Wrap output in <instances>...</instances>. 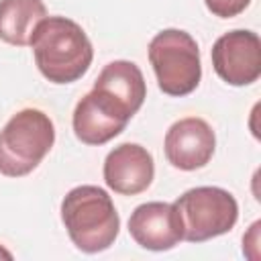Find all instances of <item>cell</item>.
<instances>
[{"label": "cell", "mask_w": 261, "mask_h": 261, "mask_svg": "<svg viewBox=\"0 0 261 261\" xmlns=\"http://www.w3.org/2000/svg\"><path fill=\"white\" fill-rule=\"evenodd\" d=\"M149 63L167 96H188L202 80L198 43L181 29H163L149 41Z\"/></svg>", "instance_id": "277c9868"}, {"label": "cell", "mask_w": 261, "mask_h": 261, "mask_svg": "<svg viewBox=\"0 0 261 261\" xmlns=\"http://www.w3.org/2000/svg\"><path fill=\"white\" fill-rule=\"evenodd\" d=\"M206 8L218 18H232L247 10L251 0H204Z\"/></svg>", "instance_id": "4fadbf2b"}, {"label": "cell", "mask_w": 261, "mask_h": 261, "mask_svg": "<svg viewBox=\"0 0 261 261\" xmlns=\"http://www.w3.org/2000/svg\"><path fill=\"white\" fill-rule=\"evenodd\" d=\"M114 108H118L128 120L141 110L147 98V84L137 63L126 59L110 61L98 73L94 88Z\"/></svg>", "instance_id": "30bf717a"}, {"label": "cell", "mask_w": 261, "mask_h": 261, "mask_svg": "<svg viewBox=\"0 0 261 261\" xmlns=\"http://www.w3.org/2000/svg\"><path fill=\"white\" fill-rule=\"evenodd\" d=\"M45 16L43 0H0V39L14 47H27Z\"/></svg>", "instance_id": "7c38bea8"}, {"label": "cell", "mask_w": 261, "mask_h": 261, "mask_svg": "<svg viewBox=\"0 0 261 261\" xmlns=\"http://www.w3.org/2000/svg\"><path fill=\"white\" fill-rule=\"evenodd\" d=\"M61 222L71 243L82 253L110 249L120 230V216L106 190L100 186H75L61 200Z\"/></svg>", "instance_id": "7a4b0ae2"}, {"label": "cell", "mask_w": 261, "mask_h": 261, "mask_svg": "<svg viewBox=\"0 0 261 261\" xmlns=\"http://www.w3.org/2000/svg\"><path fill=\"white\" fill-rule=\"evenodd\" d=\"M216 149V135L212 126L198 116H186L175 120L163 139V151L167 161L181 171H194L212 159Z\"/></svg>", "instance_id": "52a82bcc"}, {"label": "cell", "mask_w": 261, "mask_h": 261, "mask_svg": "<svg viewBox=\"0 0 261 261\" xmlns=\"http://www.w3.org/2000/svg\"><path fill=\"white\" fill-rule=\"evenodd\" d=\"M29 45L41 75L51 84L77 82L94 59L86 31L67 16H45L35 27Z\"/></svg>", "instance_id": "6da1fadb"}, {"label": "cell", "mask_w": 261, "mask_h": 261, "mask_svg": "<svg viewBox=\"0 0 261 261\" xmlns=\"http://www.w3.org/2000/svg\"><path fill=\"white\" fill-rule=\"evenodd\" d=\"M212 67L228 86H251L261 75V41L249 29L220 35L212 45Z\"/></svg>", "instance_id": "8992f818"}, {"label": "cell", "mask_w": 261, "mask_h": 261, "mask_svg": "<svg viewBox=\"0 0 261 261\" xmlns=\"http://www.w3.org/2000/svg\"><path fill=\"white\" fill-rule=\"evenodd\" d=\"M55 143V124L39 108H22L10 116L0 130V173L6 177H24L51 151Z\"/></svg>", "instance_id": "3957f363"}, {"label": "cell", "mask_w": 261, "mask_h": 261, "mask_svg": "<svg viewBox=\"0 0 261 261\" xmlns=\"http://www.w3.org/2000/svg\"><path fill=\"white\" fill-rule=\"evenodd\" d=\"M71 124H73V133H75L77 141H82L84 145H92V147H100V145L112 141L126 128V122L108 114L94 100V96L90 92L86 96H82L80 102L75 104Z\"/></svg>", "instance_id": "8fae6325"}, {"label": "cell", "mask_w": 261, "mask_h": 261, "mask_svg": "<svg viewBox=\"0 0 261 261\" xmlns=\"http://www.w3.org/2000/svg\"><path fill=\"white\" fill-rule=\"evenodd\" d=\"M128 232L147 251H169L184 241V228L173 202H145L130 212Z\"/></svg>", "instance_id": "9c48e42d"}, {"label": "cell", "mask_w": 261, "mask_h": 261, "mask_svg": "<svg viewBox=\"0 0 261 261\" xmlns=\"http://www.w3.org/2000/svg\"><path fill=\"white\" fill-rule=\"evenodd\" d=\"M259 228H261V222L257 220L251 224L249 232L243 237V253L253 261L259 259Z\"/></svg>", "instance_id": "5bb4252c"}, {"label": "cell", "mask_w": 261, "mask_h": 261, "mask_svg": "<svg viewBox=\"0 0 261 261\" xmlns=\"http://www.w3.org/2000/svg\"><path fill=\"white\" fill-rule=\"evenodd\" d=\"M173 206L181 220L184 241L188 243H204L226 234L239 220V204L234 196L216 186L192 188L184 192Z\"/></svg>", "instance_id": "5b68a950"}, {"label": "cell", "mask_w": 261, "mask_h": 261, "mask_svg": "<svg viewBox=\"0 0 261 261\" xmlns=\"http://www.w3.org/2000/svg\"><path fill=\"white\" fill-rule=\"evenodd\" d=\"M106 186L120 196L143 194L155 177L153 155L139 143H120L114 147L102 167Z\"/></svg>", "instance_id": "ba28073f"}, {"label": "cell", "mask_w": 261, "mask_h": 261, "mask_svg": "<svg viewBox=\"0 0 261 261\" xmlns=\"http://www.w3.org/2000/svg\"><path fill=\"white\" fill-rule=\"evenodd\" d=\"M0 259H12V253L0 245Z\"/></svg>", "instance_id": "9a60e30c"}]
</instances>
